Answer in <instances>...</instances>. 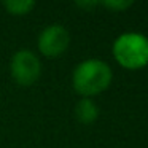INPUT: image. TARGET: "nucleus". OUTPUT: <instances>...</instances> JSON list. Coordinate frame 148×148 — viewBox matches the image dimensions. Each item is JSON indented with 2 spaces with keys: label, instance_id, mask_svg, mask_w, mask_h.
Here are the masks:
<instances>
[{
  "label": "nucleus",
  "instance_id": "6e6552de",
  "mask_svg": "<svg viewBox=\"0 0 148 148\" xmlns=\"http://www.w3.org/2000/svg\"><path fill=\"white\" fill-rule=\"evenodd\" d=\"M77 5L78 8H84V10H92L94 7H97L99 5V2H77Z\"/></svg>",
  "mask_w": 148,
  "mask_h": 148
},
{
  "label": "nucleus",
  "instance_id": "f03ea898",
  "mask_svg": "<svg viewBox=\"0 0 148 148\" xmlns=\"http://www.w3.org/2000/svg\"><path fill=\"white\" fill-rule=\"evenodd\" d=\"M115 61L127 70H140L148 65V38L138 32H124L113 42Z\"/></svg>",
  "mask_w": 148,
  "mask_h": 148
},
{
  "label": "nucleus",
  "instance_id": "423d86ee",
  "mask_svg": "<svg viewBox=\"0 0 148 148\" xmlns=\"http://www.w3.org/2000/svg\"><path fill=\"white\" fill-rule=\"evenodd\" d=\"M35 5L37 3L34 0H8V2H3V8L13 16H26V14L32 13Z\"/></svg>",
  "mask_w": 148,
  "mask_h": 148
},
{
  "label": "nucleus",
  "instance_id": "20e7f679",
  "mask_svg": "<svg viewBox=\"0 0 148 148\" xmlns=\"http://www.w3.org/2000/svg\"><path fill=\"white\" fill-rule=\"evenodd\" d=\"M70 45V34L61 24H51L40 32L37 48L45 58H59L67 51Z\"/></svg>",
  "mask_w": 148,
  "mask_h": 148
},
{
  "label": "nucleus",
  "instance_id": "0eeeda50",
  "mask_svg": "<svg viewBox=\"0 0 148 148\" xmlns=\"http://www.w3.org/2000/svg\"><path fill=\"white\" fill-rule=\"evenodd\" d=\"M99 5H102V7L108 8L112 11H116V13H123L127 8H131L134 3L129 2V0H110V2H99Z\"/></svg>",
  "mask_w": 148,
  "mask_h": 148
},
{
  "label": "nucleus",
  "instance_id": "f257e3e1",
  "mask_svg": "<svg viewBox=\"0 0 148 148\" xmlns=\"http://www.w3.org/2000/svg\"><path fill=\"white\" fill-rule=\"evenodd\" d=\"M113 72L110 65L102 59H84L75 67L72 73V86L75 92L84 99L97 96L110 88Z\"/></svg>",
  "mask_w": 148,
  "mask_h": 148
},
{
  "label": "nucleus",
  "instance_id": "39448f33",
  "mask_svg": "<svg viewBox=\"0 0 148 148\" xmlns=\"http://www.w3.org/2000/svg\"><path fill=\"white\" fill-rule=\"evenodd\" d=\"M75 118L81 124H92L99 118V107L96 105L92 99H84L81 97L75 105Z\"/></svg>",
  "mask_w": 148,
  "mask_h": 148
},
{
  "label": "nucleus",
  "instance_id": "7ed1b4c3",
  "mask_svg": "<svg viewBox=\"0 0 148 148\" xmlns=\"http://www.w3.org/2000/svg\"><path fill=\"white\" fill-rule=\"evenodd\" d=\"M10 73L19 86H32L42 75V62L30 49H19L11 56Z\"/></svg>",
  "mask_w": 148,
  "mask_h": 148
}]
</instances>
